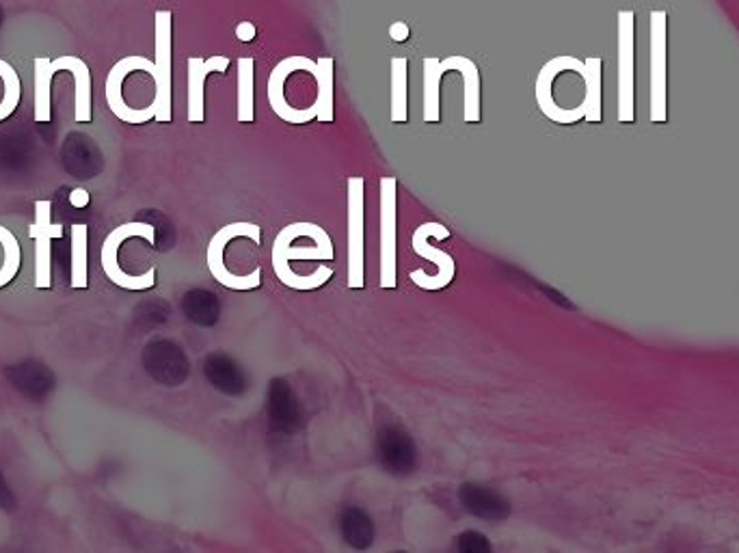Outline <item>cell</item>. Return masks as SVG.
<instances>
[{"instance_id":"cell-17","label":"cell","mask_w":739,"mask_h":553,"mask_svg":"<svg viewBox=\"0 0 739 553\" xmlns=\"http://www.w3.org/2000/svg\"><path fill=\"white\" fill-rule=\"evenodd\" d=\"M340 534L349 548L366 552L374 545V521L362 508H347L340 517Z\"/></svg>"},{"instance_id":"cell-14","label":"cell","mask_w":739,"mask_h":553,"mask_svg":"<svg viewBox=\"0 0 739 553\" xmlns=\"http://www.w3.org/2000/svg\"><path fill=\"white\" fill-rule=\"evenodd\" d=\"M52 68L55 72H70L74 77V85H77L74 119L79 123H90L92 121V70L90 66L74 55H63L52 61Z\"/></svg>"},{"instance_id":"cell-9","label":"cell","mask_w":739,"mask_h":553,"mask_svg":"<svg viewBox=\"0 0 739 553\" xmlns=\"http://www.w3.org/2000/svg\"><path fill=\"white\" fill-rule=\"evenodd\" d=\"M376 459L387 473L407 478L418 469L415 442L404 428L385 426L376 437Z\"/></svg>"},{"instance_id":"cell-20","label":"cell","mask_w":739,"mask_h":553,"mask_svg":"<svg viewBox=\"0 0 739 553\" xmlns=\"http://www.w3.org/2000/svg\"><path fill=\"white\" fill-rule=\"evenodd\" d=\"M90 227L85 223L72 225V287L87 290L90 285Z\"/></svg>"},{"instance_id":"cell-4","label":"cell","mask_w":739,"mask_h":553,"mask_svg":"<svg viewBox=\"0 0 739 553\" xmlns=\"http://www.w3.org/2000/svg\"><path fill=\"white\" fill-rule=\"evenodd\" d=\"M429 238H437V240H446L450 238V230L442 223H424L415 230L413 234V251L422 258V260H431L433 264L439 267L437 275H426L424 271H413L411 273V281L415 285H420L422 290H442L446 285L453 283V279L457 275V264L453 260V256H448L446 251L435 249Z\"/></svg>"},{"instance_id":"cell-18","label":"cell","mask_w":739,"mask_h":553,"mask_svg":"<svg viewBox=\"0 0 739 553\" xmlns=\"http://www.w3.org/2000/svg\"><path fill=\"white\" fill-rule=\"evenodd\" d=\"M424 121L429 123H439L442 121V79H444V70H442V61L435 57H426L424 59Z\"/></svg>"},{"instance_id":"cell-2","label":"cell","mask_w":739,"mask_h":553,"mask_svg":"<svg viewBox=\"0 0 739 553\" xmlns=\"http://www.w3.org/2000/svg\"><path fill=\"white\" fill-rule=\"evenodd\" d=\"M128 238H143L150 245H154L156 243L154 225L132 221V223H124V225L115 227L102 245V254H99L102 271H104V275L108 276V281H113L115 285H119L124 290H134V292L148 290L156 283V269H150L145 275H130L119 267V249Z\"/></svg>"},{"instance_id":"cell-10","label":"cell","mask_w":739,"mask_h":553,"mask_svg":"<svg viewBox=\"0 0 739 553\" xmlns=\"http://www.w3.org/2000/svg\"><path fill=\"white\" fill-rule=\"evenodd\" d=\"M230 68L227 57H212V59H201V57H190L188 59V121L201 123L206 119L203 110V85L208 74H225Z\"/></svg>"},{"instance_id":"cell-12","label":"cell","mask_w":739,"mask_h":553,"mask_svg":"<svg viewBox=\"0 0 739 553\" xmlns=\"http://www.w3.org/2000/svg\"><path fill=\"white\" fill-rule=\"evenodd\" d=\"M203 372H206L208 383L212 387H216L219 391H223L225 396H243L251 385L243 366L225 353L208 355L206 364H203Z\"/></svg>"},{"instance_id":"cell-6","label":"cell","mask_w":739,"mask_h":553,"mask_svg":"<svg viewBox=\"0 0 739 553\" xmlns=\"http://www.w3.org/2000/svg\"><path fill=\"white\" fill-rule=\"evenodd\" d=\"M172 11L161 9L154 15V50H156V121H172Z\"/></svg>"},{"instance_id":"cell-1","label":"cell","mask_w":739,"mask_h":553,"mask_svg":"<svg viewBox=\"0 0 739 553\" xmlns=\"http://www.w3.org/2000/svg\"><path fill=\"white\" fill-rule=\"evenodd\" d=\"M333 243L329 234L316 223H290L285 225L273 243V271L279 281L292 290L309 292L322 287L333 271L329 267H320L316 273L298 275L292 271V260L314 262V260H333Z\"/></svg>"},{"instance_id":"cell-22","label":"cell","mask_w":739,"mask_h":553,"mask_svg":"<svg viewBox=\"0 0 739 553\" xmlns=\"http://www.w3.org/2000/svg\"><path fill=\"white\" fill-rule=\"evenodd\" d=\"M256 61L251 57L238 59V121L251 123L256 119V90L254 74Z\"/></svg>"},{"instance_id":"cell-8","label":"cell","mask_w":739,"mask_h":553,"mask_svg":"<svg viewBox=\"0 0 739 553\" xmlns=\"http://www.w3.org/2000/svg\"><path fill=\"white\" fill-rule=\"evenodd\" d=\"M396 178H380V287L394 290L396 281Z\"/></svg>"},{"instance_id":"cell-15","label":"cell","mask_w":739,"mask_h":553,"mask_svg":"<svg viewBox=\"0 0 739 553\" xmlns=\"http://www.w3.org/2000/svg\"><path fill=\"white\" fill-rule=\"evenodd\" d=\"M442 70L448 72H459L465 83V121L467 123H478L480 121V72L478 66L462 57V55H453L442 61Z\"/></svg>"},{"instance_id":"cell-19","label":"cell","mask_w":739,"mask_h":553,"mask_svg":"<svg viewBox=\"0 0 739 553\" xmlns=\"http://www.w3.org/2000/svg\"><path fill=\"white\" fill-rule=\"evenodd\" d=\"M409 63L402 57L391 59V121L407 123L409 121Z\"/></svg>"},{"instance_id":"cell-3","label":"cell","mask_w":739,"mask_h":553,"mask_svg":"<svg viewBox=\"0 0 739 553\" xmlns=\"http://www.w3.org/2000/svg\"><path fill=\"white\" fill-rule=\"evenodd\" d=\"M260 225H256V223H247V221H243V223H230V225H223L214 236H212V240H210V245H208V269H210V273H212V276L221 283V285H225V287H230V290H241V292H245V290H256V287H260V283H262V269H256L251 275H234L227 267H225V247L234 240V238H249L251 243H256V245H260Z\"/></svg>"},{"instance_id":"cell-16","label":"cell","mask_w":739,"mask_h":553,"mask_svg":"<svg viewBox=\"0 0 739 553\" xmlns=\"http://www.w3.org/2000/svg\"><path fill=\"white\" fill-rule=\"evenodd\" d=\"M52 61L46 57H37L33 61V92H35V121L48 123L52 121V79H55Z\"/></svg>"},{"instance_id":"cell-23","label":"cell","mask_w":739,"mask_h":553,"mask_svg":"<svg viewBox=\"0 0 739 553\" xmlns=\"http://www.w3.org/2000/svg\"><path fill=\"white\" fill-rule=\"evenodd\" d=\"M186 316L201 325V327H212L216 325L219 316H221V305L219 298L208 292V290H192L188 292L185 301Z\"/></svg>"},{"instance_id":"cell-25","label":"cell","mask_w":739,"mask_h":553,"mask_svg":"<svg viewBox=\"0 0 739 553\" xmlns=\"http://www.w3.org/2000/svg\"><path fill=\"white\" fill-rule=\"evenodd\" d=\"M22 97V83L17 72L0 59V121L11 117Z\"/></svg>"},{"instance_id":"cell-28","label":"cell","mask_w":739,"mask_h":553,"mask_svg":"<svg viewBox=\"0 0 739 553\" xmlns=\"http://www.w3.org/2000/svg\"><path fill=\"white\" fill-rule=\"evenodd\" d=\"M389 37L394 39V42H407V37H409V26L402 22V20H398V22H394L391 26H389Z\"/></svg>"},{"instance_id":"cell-11","label":"cell","mask_w":739,"mask_h":553,"mask_svg":"<svg viewBox=\"0 0 739 553\" xmlns=\"http://www.w3.org/2000/svg\"><path fill=\"white\" fill-rule=\"evenodd\" d=\"M462 508L478 517L480 521H493L500 523L508 519L511 515V504L506 497H502L497 491L480 484H462L459 491Z\"/></svg>"},{"instance_id":"cell-24","label":"cell","mask_w":739,"mask_h":553,"mask_svg":"<svg viewBox=\"0 0 739 553\" xmlns=\"http://www.w3.org/2000/svg\"><path fill=\"white\" fill-rule=\"evenodd\" d=\"M22 267V251L17 238L0 225V287L13 281Z\"/></svg>"},{"instance_id":"cell-27","label":"cell","mask_w":739,"mask_h":553,"mask_svg":"<svg viewBox=\"0 0 739 553\" xmlns=\"http://www.w3.org/2000/svg\"><path fill=\"white\" fill-rule=\"evenodd\" d=\"M236 37H238L241 42H254V39H256V24L249 22V20L241 22V24L236 26Z\"/></svg>"},{"instance_id":"cell-7","label":"cell","mask_w":739,"mask_h":553,"mask_svg":"<svg viewBox=\"0 0 739 553\" xmlns=\"http://www.w3.org/2000/svg\"><path fill=\"white\" fill-rule=\"evenodd\" d=\"M35 243V287L48 290L52 285V240L63 236V225L52 221V203L35 201V221L28 227Z\"/></svg>"},{"instance_id":"cell-5","label":"cell","mask_w":739,"mask_h":553,"mask_svg":"<svg viewBox=\"0 0 739 553\" xmlns=\"http://www.w3.org/2000/svg\"><path fill=\"white\" fill-rule=\"evenodd\" d=\"M366 180L349 178V287L362 290L366 249Z\"/></svg>"},{"instance_id":"cell-26","label":"cell","mask_w":739,"mask_h":553,"mask_svg":"<svg viewBox=\"0 0 739 553\" xmlns=\"http://www.w3.org/2000/svg\"><path fill=\"white\" fill-rule=\"evenodd\" d=\"M457 550H461L462 553H482V552H493L491 543L484 539V534L476 532V530H467L462 532L457 541Z\"/></svg>"},{"instance_id":"cell-29","label":"cell","mask_w":739,"mask_h":553,"mask_svg":"<svg viewBox=\"0 0 739 553\" xmlns=\"http://www.w3.org/2000/svg\"><path fill=\"white\" fill-rule=\"evenodd\" d=\"M90 192L85 190V188H74L72 192H70V203L74 205V208H85L87 203H90Z\"/></svg>"},{"instance_id":"cell-13","label":"cell","mask_w":739,"mask_h":553,"mask_svg":"<svg viewBox=\"0 0 739 553\" xmlns=\"http://www.w3.org/2000/svg\"><path fill=\"white\" fill-rule=\"evenodd\" d=\"M267 409H269V420L278 428L279 433H292L301 424V404L290 389V385L281 378H275L269 387V398H267Z\"/></svg>"},{"instance_id":"cell-21","label":"cell","mask_w":739,"mask_h":553,"mask_svg":"<svg viewBox=\"0 0 739 553\" xmlns=\"http://www.w3.org/2000/svg\"><path fill=\"white\" fill-rule=\"evenodd\" d=\"M318 70H316V83H318V95H316V104H318V121L331 123L336 119V95H333V59L331 57H322L316 61Z\"/></svg>"}]
</instances>
